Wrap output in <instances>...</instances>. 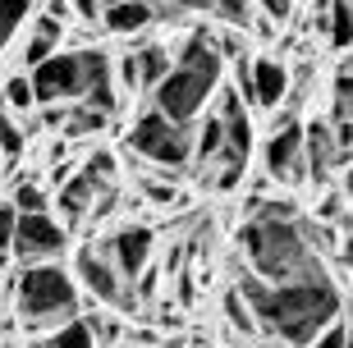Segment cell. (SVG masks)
<instances>
[{
    "instance_id": "cell-22",
    "label": "cell",
    "mask_w": 353,
    "mask_h": 348,
    "mask_svg": "<svg viewBox=\"0 0 353 348\" xmlns=\"http://www.w3.org/2000/svg\"><path fill=\"white\" fill-rule=\"evenodd\" d=\"M335 119H349L353 124V69L344 65L335 78Z\"/></svg>"
},
{
    "instance_id": "cell-34",
    "label": "cell",
    "mask_w": 353,
    "mask_h": 348,
    "mask_svg": "<svg viewBox=\"0 0 353 348\" xmlns=\"http://www.w3.org/2000/svg\"><path fill=\"white\" fill-rule=\"evenodd\" d=\"M41 348H46V344H41Z\"/></svg>"
},
{
    "instance_id": "cell-16",
    "label": "cell",
    "mask_w": 353,
    "mask_h": 348,
    "mask_svg": "<svg viewBox=\"0 0 353 348\" xmlns=\"http://www.w3.org/2000/svg\"><path fill=\"white\" fill-rule=\"evenodd\" d=\"M138 60H143V88H147V92H157L161 78L179 65V60H174L165 46H143V51H138Z\"/></svg>"
},
{
    "instance_id": "cell-12",
    "label": "cell",
    "mask_w": 353,
    "mask_h": 348,
    "mask_svg": "<svg viewBox=\"0 0 353 348\" xmlns=\"http://www.w3.org/2000/svg\"><path fill=\"white\" fill-rule=\"evenodd\" d=\"M152 19H157V5H152V0H110L105 14H101V28L115 32V37H133V32H143Z\"/></svg>"
},
{
    "instance_id": "cell-9",
    "label": "cell",
    "mask_w": 353,
    "mask_h": 348,
    "mask_svg": "<svg viewBox=\"0 0 353 348\" xmlns=\"http://www.w3.org/2000/svg\"><path fill=\"white\" fill-rule=\"evenodd\" d=\"M239 83H243V96L252 105H262V110H280L289 96V69L285 60H275V55H262V60H243L239 55Z\"/></svg>"
},
{
    "instance_id": "cell-25",
    "label": "cell",
    "mask_w": 353,
    "mask_h": 348,
    "mask_svg": "<svg viewBox=\"0 0 353 348\" xmlns=\"http://www.w3.org/2000/svg\"><path fill=\"white\" fill-rule=\"evenodd\" d=\"M14 202H19V211H46V193L32 188V183H19L14 188Z\"/></svg>"
},
{
    "instance_id": "cell-28",
    "label": "cell",
    "mask_w": 353,
    "mask_h": 348,
    "mask_svg": "<svg viewBox=\"0 0 353 348\" xmlns=\"http://www.w3.org/2000/svg\"><path fill=\"white\" fill-rule=\"evenodd\" d=\"M257 5L266 19H289V10H294V0H257Z\"/></svg>"
},
{
    "instance_id": "cell-15",
    "label": "cell",
    "mask_w": 353,
    "mask_h": 348,
    "mask_svg": "<svg viewBox=\"0 0 353 348\" xmlns=\"http://www.w3.org/2000/svg\"><path fill=\"white\" fill-rule=\"evenodd\" d=\"M326 28H330V46L335 51H349L353 46V0H326Z\"/></svg>"
},
{
    "instance_id": "cell-20",
    "label": "cell",
    "mask_w": 353,
    "mask_h": 348,
    "mask_svg": "<svg viewBox=\"0 0 353 348\" xmlns=\"http://www.w3.org/2000/svg\"><path fill=\"white\" fill-rule=\"evenodd\" d=\"M28 14H32V0H0V37H5V46L28 23Z\"/></svg>"
},
{
    "instance_id": "cell-33",
    "label": "cell",
    "mask_w": 353,
    "mask_h": 348,
    "mask_svg": "<svg viewBox=\"0 0 353 348\" xmlns=\"http://www.w3.org/2000/svg\"><path fill=\"white\" fill-rule=\"evenodd\" d=\"M349 69H353V55H349Z\"/></svg>"
},
{
    "instance_id": "cell-27",
    "label": "cell",
    "mask_w": 353,
    "mask_h": 348,
    "mask_svg": "<svg viewBox=\"0 0 353 348\" xmlns=\"http://www.w3.org/2000/svg\"><path fill=\"white\" fill-rule=\"evenodd\" d=\"M88 321H92V330H97L101 344H115V339H119V325L115 321H105V316H88Z\"/></svg>"
},
{
    "instance_id": "cell-2",
    "label": "cell",
    "mask_w": 353,
    "mask_h": 348,
    "mask_svg": "<svg viewBox=\"0 0 353 348\" xmlns=\"http://www.w3.org/2000/svg\"><path fill=\"white\" fill-rule=\"evenodd\" d=\"M239 247H243L252 271L271 284L321 266L312 247V225L299 216V202H289V197L252 202V216L239 229Z\"/></svg>"
},
{
    "instance_id": "cell-1",
    "label": "cell",
    "mask_w": 353,
    "mask_h": 348,
    "mask_svg": "<svg viewBox=\"0 0 353 348\" xmlns=\"http://www.w3.org/2000/svg\"><path fill=\"white\" fill-rule=\"evenodd\" d=\"M239 294L248 298V307L257 311L266 335L285 339L294 348H307L316 344V335L326 330L330 321H340L344 311V298H340V284L330 280L321 266L294 275V280H262V275H239Z\"/></svg>"
},
{
    "instance_id": "cell-6",
    "label": "cell",
    "mask_w": 353,
    "mask_h": 348,
    "mask_svg": "<svg viewBox=\"0 0 353 348\" xmlns=\"http://www.w3.org/2000/svg\"><path fill=\"white\" fill-rule=\"evenodd\" d=\"M74 271H79V284L88 289L97 303L105 307H119V311H133L138 307V289L133 280L115 266V257L105 252V247H79V257H74Z\"/></svg>"
},
{
    "instance_id": "cell-29",
    "label": "cell",
    "mask_w": 353,
    "mask_h": 348,
    "mask_svg": "<svg viewBox=\"0 0 353 348\" xmlns=\"http://www.w3.org/2000/svg\"><path fill=\"white\" fill-rule=\"evenodd\" d=\"M340 252H344V261L353 266V220H344V243H340Z\"/></svg>"
},
{
    "instance_id": "cell-17",
    "label": "cell",
    "mask_w": 353,
    "mask_h": 348,
    "mask_svg": "<svg viewBox=\"0 0 353 348\" xmlns=\"http://www.w3.org/2000/svg\"><path fill=\"white\" fill-rule=\"evenodd\" d=\"M225 156V119L221 110L202 119V133H197V161H221Z\"/></svg>"
},
{
    "instance_id": "cell-32",
    "label": "cell",
    "mask_w": 353,
    "mask_h": 348,
    "mask_svg": "<svg viewBox=\"0 0 353 348\" xmlns=\"http://www.w3.org/2000/svg\"><path fill=\"white\" fill-rule=\"evenodd\" d=\"M349 348H353V321H349Z\"/></svg>"
},
{
    "instance_id": "cell-8",
    "label": "cell",
    "mask_w": 353,
    "mask_h": 348,
    "mask_svg": "<svg viewBox=\"0 0 353 348\" xmlns=\"http://www.w3.org/2000/svg\"><path fill=\"white\" fill-rule=\"evenodd\" d=\"M65 225L60 220H51L46 211H23L19 216V229H14V243H10V257H19L28 266V261H60V252H65Z\"/></svg>"
},
{
    "instance_id": "cell-13",
    "label": "cell",
    "mask_w": 353,
    "mask_h": 348,
    "mask_svg": "<svg viewBox=\"0 0 353 348\" xmlns=\"http://www.w3.org/2000/svg\"><path fill=\"white\" fill-rule=\"evenodd\" d=\"M60 41H65V19L60 14H41L37 23H32V37L23 41V60L37 69L41 60H51L60 51Z\"/></svg>"
},
{
    "instance_id": "cell-23",
    "label": "cell",
    "mask_w": 353,
    "mask_h": 348,
    "mask_svg": "<svg viewBox=\"0 0 353 348\" xmlns=\"http://www.w3.org/2000/svg\"><path fill=\"white\" fill-rule=\"evenodd\" d=\"M115 74H119V88H124V92H138V88H143V60H138V51L119 55V60H115Z\"/></svg>"
},
{
    "instance_id": "cell-24",
    "label": "cell",
    "mask_w": 353,
    "mask_h": 348,
    "mask_svg": "<svg viewBox=\"0 0 353 348\" xmlns=\"http://www.w3.org/2000/svg\"><path fill=\"white\" fill-rule=\"evenodd\" d=\"M312 348H349V316H340V321H330L321 335H316Z\"/></svg>"
},
{
    "instance_id": "cell-5",
    "label": "cell",
    "mask_w": 353,
    "mask_h": 348,
    "mask_svg": "<svg viewBox=\"0 0 353 348\" xmlns=\"http://www.w3.org/2000/svg\"><path fill=\"white\" fill-rule=\"evenodd\" d=\"M129 152L161 165L165 174H174L188 161H197V133H193V124H179L165 110H147L129 129Z\"/></svg>"
},
{
    "instance_id": "cell-3",
    "label": "cell",
    "mask_w": 353,
    "mask_h": 348,
    "mask_svg": "<svg viewBox=\"0 0 353 348\" xmlns=\"http://www.w3.org/2000/svg\"><path fill=\"white\" fill-rule=\"evenodd\" d=\"M79 275H69L60 261H28L19 275L5 280V298H10L23 325L32 330H60L79 316Z\"/></svg>"
},
{
    "instance_id": "cell-10",
    "label": "cell",
    "mask_w": 353,
    "mask_h": 348,
    "mask_svg": "<svg viewBox=\"0 0 353 348\" xmlns=\"http://www.w3.org/2000/svg\"><path fill=\"white\" fill-rule=\"evenodd\" d=\"M221 119H225V165H234V170H243L248 165V152H252V124H248V110L239 105V92L234 88H225L221 92Z\"/></svg>"
},
{
    "instance_id": "cell-26",
    "label": "cell",
    "mask_w": 353,
    "mask_h": 348,
    "mask_svg": "<svg viewBox=\"0 0 353 348\" xmlns=\"http://www.w3.org/2000/svg\"><path fill=\"white\" fill-rule=\"evenodd\" d=\"M19 152H23V133H19V124H14V119H5V165H14V161H19Z\"/></svg>"
},
{
    "instance_id": "cell-18",
    "label": "cell",
    "mask_w": 353,
    "mask_h": 348,
    "mask_svg": "<svg viewBox=\"0 0 353 348\" xmlns=\"http://www.w3.org/2000/svg\"><path fill=\"white\" fill-rule=\"evenodd\" d=\"M335 138H340V133H330V124H321V119L307 129V161H312V170L335 161Z\"/></svg>"
},
{
    "instance_id": "cell-30",
    "label": "cell",
    "mask_w": 353,
    "mask_h": 348,
    "mask_svg": "<svg viewBox=\"0 0 353 348\" xmlns=\"http://www.w3.org/2000/svg\"><path fill=\"white\" fill-rule=\"evenodd\" d=\"M179 5H216V0H179Z\"/></svg>"
},
{
    "instance_id": "cell-19",
    "label": "cell",
    "mask_w": 353,
    "mask_h": 348,
    "mask_svg": "<svg viewBox=\"0 0 353 348\" xmlns=\"http://www.w3.org/2000/svg\"><path fill=\"white\" fill-rule=\"evenodd\" d=\"M37 101H41V96H37V83H32V78H23V74L5 78V105H10V110L23 115V110H32Z\"/></svg>"
},
{
    "instance_id": "cell-11",
    "label": "cell",
    "mask_w": 353,
    "mask_h": 348,
    "mask_svg": "<svg viewBox=\"0 0 353 348\" xmlns=\"http://www.w3.org/2000/svg\"><path fill=\"white\" fill-rule=\"evenodd\" d=\"M101 247L115 257V266L129 275V280H138V275L147 271V261H152V229H143V225H124V229H115Z\"/></svg>"
},
{
    "instance_id": "cell-21",
    "label": "cell",
    "mask_w": 353,
    "mask_h": 348,
    "mask_svg": "<svg viewBox=\"0 0 353 348\" xmlns=\"http://www.w3.org/2000/svg\"><path fill=\"white\" fill-rule=\"evenodd\" d=\"M211 10L221 14L230 28H248V23H257V19H252V0H216Z\"/></svg>"
},
{
    "instance_id": "cell-7",
    "label": "cell",
    "mask_w": 353,
    "mask_h": 348,
    "mask_svg": "<svg viewBox=\"0 0 353 348\" xmlns=\"http://www.w3.org/2000/svg\"><path fill=\"white\" fill-rule=\"evenodd\" d=\"M262 161H266V174L275 183H289L294 188V183L307 179V129L289 110H280L271 119V138H266Z\"/></svg>"
},
{
    "instance_id": "cell-14",
    "label": "cell",
    "mask_w": 353,
    "mask_h": 348,
    "mask_svg": "<svg viewBox=\"0 0 353 348\" xmlns=\"http://www.w3.org/2000/svg\"><path fill=\"white\" fill-rule=\"evenodd\" d=\"M46 348H101V339H97V330H92V321H88V316H74L69 325L51 330Z\"/></svg>"
},
{
    "instance_id": "cell-31",
    "label": "cell",
    "mask_w": 353,
    "mask_h": 348,
    "mask_svg": "<svg viewBox=\"0 0 353 348\" xmlns=\"http://www.w3.org/2000/svg\"><path fill=\"white\" fill-rule=\"evenodd\" d=\"M115 348H143V344H115Z\"/></svg>"
},
{
    "instance_id": "cell-4",
    "label": "cell",
    "mask_w": 353,
    "mask_h": 348,
    "mask_svg": "<svg viewBox=\"0 0 353 348\" xmlns=\"http://www.w3.org/2000/svg\"><path fill=\"white\" fill-rule=\"evenodd\" d=\"M216 83H221V51H216L207 37H193L188 51L179 55V65L161 78V88L152 92V101H157V110H165L170 119L193 124V119L207 110Z\"/></svg>"
}]
</instances>
